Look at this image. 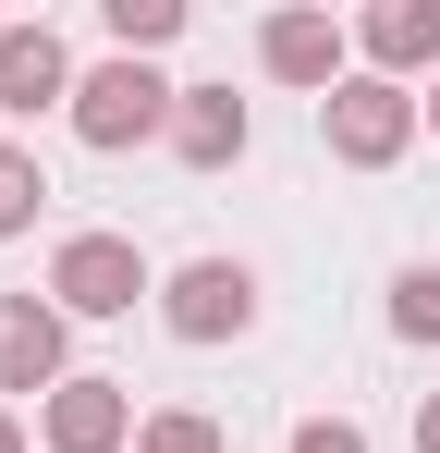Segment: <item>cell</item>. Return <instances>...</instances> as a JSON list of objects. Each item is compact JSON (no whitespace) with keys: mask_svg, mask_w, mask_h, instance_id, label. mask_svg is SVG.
<instances>
[{"mask_svg":"<svg viewBox=\"0 0 440 453\" xmlns=\"http://www.w3.org/2000/svg\"><path fill=\"white\" fill-rule=\"evenodd\" d=\"M171 111H184V86L159 74V62H123V50H110V62H86V86H73L62 123L98 159H123V148H171Z\"/></svg>","mask_w":440,"mask_h":453,"instance_id":"cell-1","label":"cell"},{"mask_svg":"<svg viewBox=\"0 0 440 453\" xmlns=\"http://www.w3.org/2000/svg\"><path fill=\"white\" fill-rule=\"evenodd\" d=\"M416 135H429V111H416V86H391V74H343L318 98V148L343 172H391Z\"/></svg>","mask_w":440,"mask_h":453,"instance_id":"cell-2","label":"cell"},{"mask_svg":"<svg viewBox=\"0 0 440 453\" xmlns=\"http://www.w3.org/2000/svg\"><path fill=\"white\" fill-rule=\"evenodd\" d=\"M49 306L62 319H135V306H159V270H147L135 233H62L49 245Z\"/></svg>","mask_w":440,"mask_h":453,"instance_id":"cell-3","label":"cell"},{"mask_svg":"<svg viewBox=\"0 0 440 453\" xmlns=\"http://www.w3.org/2000/svg\"><path fill=\"white\" fill-rule=\"evenodd\" d=\"M159 331H171V343H245V331H257V270H245V257L159 270Z\"/></svg>","mask_w":440,"mask_h":453,"instance_id":"cell-4","label":"cell"},{"mask_svg":"<svg viewBox=\"0 0 440 453\" xmlns=\"http://www.w3.org/2000/svg\"><path fill=\"white\" fill-rule=\"evenodd\" d=\"M257 74H269V86H306V98H330V86L355 74V25H343V12H318V0H282V12L257 25Z\"/></svg>","mask_w":440,"mask_h":453,"instance_id":"cell-5","label":"cell"},{"mask_svg":"<svg viewBox=\"0 0 440 453\" xmlns=\"http://www.w3.org/2000/svg\"><path fill=\"white\" fill-rule=\"evenodd\" d=\"M135 380H98V368H73L49 404H37V453H135Z\"/></svg>","mask_w":440,"mask_h":453,"instance_id":"cell-6","label":"cell"},{"mask_svg":"<svg viewBox=\"0 0 440 453\" xmlns=\"http://www.w3.org/2000/svg\"><path fill=\"white\" fill-rule=\"evenodd\" d=\"M62 380H73V319L49 295H0V404H12V392L49 404Z\"/></svg>","mask_w":440,"mask_h":453,"instance_id":"cell-7","label":"cell"},{"mask_svg":"<svg viewBox=\"0 0 440 453\" xmlns=\"http://www.w3.org/2000/svg\"><path fill=\"white\" fill-rule=\"evenodd\" d=\"M73 50H62V25L37 12V25H0V123H37V111H73Z\"/></svg>","mask_w":440,"mask_h":453,"instance_id":"cell-8","label":"cell"},{"mask_svg":"<svg viewBox=\"0 0 440 453\" xmlns=\"http://www.w3.org/2000/svg\"><path fill=\"white\" fill-rule=\"evenodd\" d=\"M355 62L367 74H391V86H440V0H367L355 12Z\"/></svg>","mask_w":440,"mask_h":453,"instance_id":"cell-9","label":"cell"},{"mask_svg":"<svg viewBox=\"0 0 440 453\" xmlns=\"http://www.w3.org/2000/svg\"><path fill=\"white\" fill-rule=\"evenodd\" d=\"M245 148H257V111H245L232 86H184V111H171V159H184V172H232Z\"/></svg>","mask_w":440,"mask_h":453,"instance_id":"cell-10","label":"cell"},{"mask_svg":"<svg viewBox=\"0 0 440 453\" xmlns=\"http://www.w3.org/2000/svg\"><path fill=\"white\" fill-rule=\"evenodd\" d=\"M98 25H110V50L147 62V50H171L184 37V0H98Z\"/></svg>","mask_w":440,"mask_h":453,"instance_id":"cell-11","label":"cell"},{"mask_svg":"<svg viewBox=\"0 0 440 453\" xmlns=\"http://www.w3.org/2000/svg\"><path fill=\"white\" fill-rule=\"evenodd\" d=\"M37 209H49V172H37V148H12V135H0V245H12V233H37Z\"/></svg>","mask_w":440,"mask_h":453,"instance_id":"cell-12","label":"cell"},{"mask_svg":"<svg viewBox=\"0 0 440 453\" xmlns=\"http://www.w3.org/2000/svg\"><path fill=\"white\" fill-rule=\"evenodd\" d=\"M391 331L404 343H440V257H404L391 270Z\"/></svg>","mask_w":440,"mask_h":453,"instance_id":"cell-13","label":"cell"},{"mask_svg":"<svg viewBox=\"0 0 440 453\" xmlns=\"http://www.w3.org/2000/svg\"><path fill=\"white\" fill-rule=\"evenodd\" d=\"M135 453H232V441H220V417H209V404H159V417L135 429Z\"/></svg>","mask_w":440,"mask_h":453,"instance_id":"cell-14","label":"cell"},{"mask_svg":"<svg viewBox=\"0 0 440 453\" xmlns=\"http://www.w3.org/2000/svg\"><path fill=\"white\" fill-rule=\"evenodd\" d=\"M282 453H367V429H355V417H306Z\"/></svg>","mask_w":440,"mask_h":453,"instance_id":"cell-15","label":"cell"},{"mask_svg":"<svg viewBox=\"0 0 440 453\" xmlns=\"http://www.w3.org/2000/svg\"><path fill=\"white\" fill-rule=\"evenodd\" d=\"M0 453H37V429H25V417H12V404H0Z\"/></svg>","mask_w":440,"mask_h":453,"instance_id":"cell-16","label":"cell"},{"mask_svg":"<svg viewBox=\"0 0 440 453\" xmlns=\"http://www.w3.org/2000/svg\"><path fill=\"white\" fill-rule=\"evenodd\" d=\"M416 453H440V392H429V404H416Z\"/></svg>","mask_w":440,"mask_h":453,"instance_id":"cell-17","label":"cell"},{"mask_svg":"<svg viewBox=\"0 0 440 453\" xmlns=\"http://www.w3.org/2000/svg\"><path fill=\"white\" fill-rule=\"evenodd\" d=\"M416 111H429V135H440V86H416Z\"/></svg>","mask_w":440,"mask_h":453,"instance_id":"cell-18","label":"cell"}]
</instances>
